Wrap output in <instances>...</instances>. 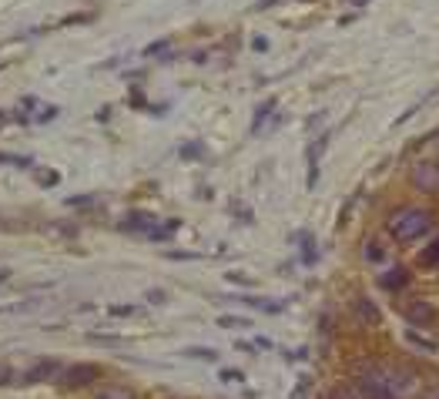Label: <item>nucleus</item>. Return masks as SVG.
Segmentation results:
<instances>
[{
	"mask_svg": "<svg viewBox=\"0 0 439 399\" xmlns=\"http://www.w3.org/2000/svg\"><path fill=\"white\" fill-rule=\"evenodd\" d=\"M386 225H389V232H392V238L413 242V238L426 235V232L433 228V215H429L426 208H419V205H406V208L392 212Z\"/></svg>",
	"mask_w": 439,
	"mask_h": 399,
	"instance_id": "nucleus-1",
	"label": "nucleus"
},
{
	"mask_svg": "<svg viewBox=\"0 0 439 399\" xmlns=\"http://www.w3.org/2000/svg\"><path fill=\"white\" fill-rule=\"evenodd\" d=\"M359 393L365 399H399V393H396V386H392V379H389V373H365L359 379Z\"/></svg>",
	"mask_w": 439,
	"mask_h": 399,
	"instance_id": "nucleus-2",
	"label": "nucleus"
},
{
	"mask_svg": "<svg viewBox=\"0 0 439 399\" xmlns=\"http://www.w3.org/2000/svg\"><path fill=\"white\" fill-rule=\"evenodd\" d=\"M413 185L419 192H439V161H419L413 168Z\"/></svg>",
	"mask_w": 439,
	"mask_h": 399,
	"instance_id": "nucleus-3",
	"label": "nucleus"
},
{
	"mask_svg": "<svg viewBox=\"0 0 439 399\" xmlns=\"http://www.w3.org/2000/svg\"><path fill=\"white\" fill-rule=\"evenodd\" d=\"M406 319L413 325H429L433 323V302H426V299H416L406 305Z\"/></svg>",
	"mask_w": 439,
	"mask_h": 399,
	"instance_id": "nucleus-4",
	"label": "nucleus"
},
{
	"mask_svg": "<svg viewBox=\"0 0 439 399\" xmlns=\"http://www.w3.org/2000/svg\"><path fill=\"white\" fill-rule=\"evenodd\" d=\"M356 312H359V319H362L365 325H379V323H383V312H379V305H376L372 299H365V296H359V299H356Z\"/></svg>",
	"mask_w": 439,
	"mask_h": 399,
	"instance_id": "nucleus-5",
	"label": "nucleus"
},
{
	"mask_svg": "<svg viewBox=\"0 0 439 399\" xmlns=\"http://www.w3.org/2000/svg\"><path fill=\"white\" fill-rule=\"evenodd\" d=\"M64 379H67V386H84L87 379H98V369L94 366H78V369H71Z\"/></svg>",
	"mask_w": 439,
	"mask_h": 399,
	"instance_id": "nucleus-6",
	"label": "nucleus"
},
{
	"mask_svg": "<svg viewBox=\"0 0 439 399\" xmlns=\"http://www.w3.org/2000/svg\"><path fill=\"white\" fill-rule=\"evenodd\" d=\"M365 258H369V262H383V258H386V249H383V242L369 238V242H365Z\"/></svg>",
	"mask_w": 439,
	"mask_h": 399,
	"instance_id": "nucleus-7",
	"label": "nucleus"
},
{
	"mask_svg": "<svg viewBox=\"0 0 439 399\" xmlns=\"http://www.w3.org/2000/svg\"><path fill=\"white\" fill-rule=\"evenodd\" d=\"M406 278H409V272H406V269H392V272L383 278V285H386V289H399Z\"/></svg>",
	"mask_w": 439,
	"mask_h": 399,
	"instance_id": "nucleus-8",
	"label": "nucleus"
},
{
	"mask_svg": "<svg viewBox=\"0 0 439 399\" xmlns=\"http://www.w3.org/2000/svg\"><path fill=\"white\" fill-rule=\"evenodd\" d=\"M54 369H57V362H41V366H37L34 373H27V376H24V382H34V379H41V376H51Z\"/></svg>",
	"mask_w": 439,
	"mask_h": 399,
	"instance_id": "nucleus-9",
	"label": "nucleus"
},
{
	"mask_svg": "<svg viewBox=\"0 0 439 399\" xmlns=\"http://www.w3.org/2000/svg\"><path fill=\"white\" fill-rule=\"evenodd\" d=\"M422 262H426V265H433V262H439V238H436V242H433V245H429L426 252H422Z\"/></svg>",
	"mask_w": 439,
	"mask_h": 399,
	"instance_id": "nucleus-10",
	"label": "nucleus"
},
{
	"mask_svg": "<svg viewBox=\"0 0 439 399\" xmlns=\"http://www.w3.org/2000/svg\"><path fill=\"white\" fill-rule=\"evenodd\" d=\"M272 108H275V101H265V104H261V108H259V114H255V131H259V127H261V121L268 118V111H272Z\"/></svg>",
	"mask_w": 439,
	"mask_h": 399,
	"instance_id": "nucleus-11",
	"label": "nucleus"
},
{
	"mask_svg": "<svg viewBox=\"0 0 439 399\" xmlns=\"http://www.w3.org/2000/svg\"><path fill=\"white\" fill-rule=\"evenodd\" d=\"M184 356H195V359H218V352L215 349H188Z\"/></svg>",
	"mask_w": 439,
	"mask_h": 399,
	"instance_id": "nucleus-12",
	"label": "nucleus"
},
{
	"mask_svg": "<svg viewBox=\"0 0 439 399\" xmlns=\"http://www.w3.org/2000/svg\"><path fill=\"white\" fill-rule=\"evenodd\" d=\"M218 325H228V329H235V325L242 329V325H245V329H248V323H245V319H235V316H222V319H218Z\"/></svg>",
	"mask_w": 439,
	"mask_h": 399,
	"instance_id": "nucleus-13",
	"label": "nucleus"
},
{
	"mask_svg": "<svg viewBox=\"0 0 439 399\" xmlns=\"http://www.w3.org/2000/svg\"><path fill=\"white\" fill-rule=\"evenodd\" d=\"M98 399H131V396L125 393V389H107V393H104V396H98Z\"/></svg>",
	"mask_w": 439,
	"mask_h": 399,
	"instance_id": "nucleus-14",
	"label": "nucleus"
},
{
	"mask_svg": "<svg viewBox=\"0 0 439 399\" xmlns=\"http://www.w3.org/2000/svg\"><path fill=\"white\" fill-rule=\"evenodd\" d=\"M184 154H188V158H195V154H202V148H198V145H188V148H184Z\"/></svg>",
	"mask_w": 439,
	"mask_h": 399,
	"instance_id": "nucleus-15",
	"label": "nucleus"
},
{
	"mask_svg": "<svg viewBox=\"0 0 439 399\" xmlns=\"http://www.w3.org/2000/svg\"><path fill=\"white\" fill-rule=\"evenodd\" d=\"M0 379H7V369H3V366H0Z\"/></svg>",
	"mask_w": 439,
	"mask_h": 399,
	"instance_id": "nucleus-16",
	"label": "nucleus"
}]
</instances>
